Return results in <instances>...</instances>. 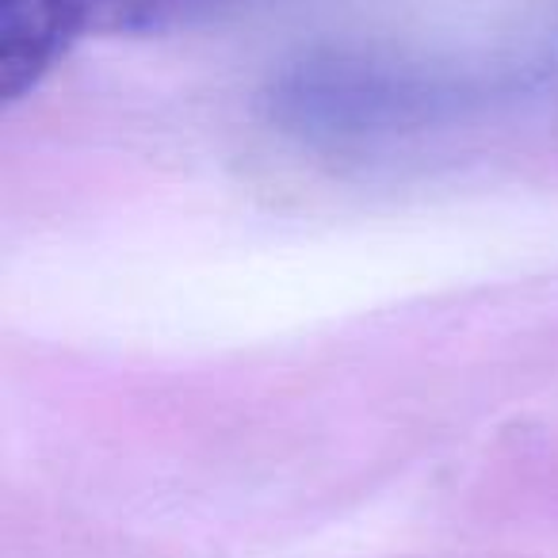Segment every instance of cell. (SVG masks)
Masks as SVG:
<instances>
[{
  "label": "cell",
  "mask_w": 558,
  "mask_h": 558,
  "mask_svg": "<svg viewBox=\"0 0 558 558\" xmlns=\"http://www.w3.org/2000/svg\"><path fill=\"white\" fill-rule=\"evenodd\" d=\"M96 24V0H0V96L20 100Z\"/></svg>",
  "instance_id": "1"
},
{
  "label": "cell",
  "mask_w": 558,
  "mask_h": 558,
  "mask_svg": "<svg viewBox=\"0 0 558 558\" xmlns=\"http://www.w3.org/2000/svg\"><path fill=\"white\" fill-rule=\"evenodd\" d=\"M180 0H96V24L104 27H154Z\"/></svg>",
  "instance_id": "2"
}]
</instances>
